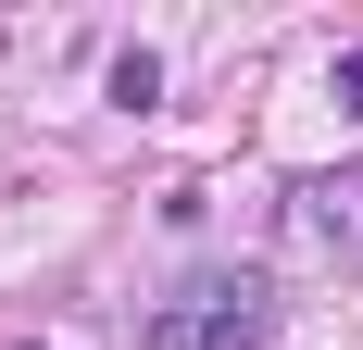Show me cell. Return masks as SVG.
I'll use <instances>...</instances> for the list:
<instances>
[{"label": "cell", "mask_w": 363, "mask_h": 350, "mask_svg": "<svg viewBox=\"0 0 363 350\" xmlns=\"http://www.w3.org/2000/svg\"><path fill=\"white\" fill-rule=\"evenodd\" d=\"M263 325H276L263 276H188L176 300H150L138 350H263Z\"/></svg>", "instance_id": "1"}, {"label": "cell", "mask_w": 363, "mask_h": 350, "mask_svg": "<svg viewBox=\"0 0 363 350\" xmlns=\"http://www.w3.org/2000/svg\"><path fill=\"white\" fill-rule=\"evenodd\" d=\"M338 101H351V113H363V50H351V63H338Z\"/></svg>", "instance_id": "3"}, {"label": "cell", "mask_w": 363, "mask_h": 350, "mask_svg": "<svg viewBox=\"0 0 363 350\" xmlns=\"http://www.w3.org/2000/svg\"><path fill=\"white\" fill-rule=\"evenodd\" d=\"M113 101L150 113V101H163V63H150V50H113Z\"/></svg>", "instance_id": "2"}]
</instances>
